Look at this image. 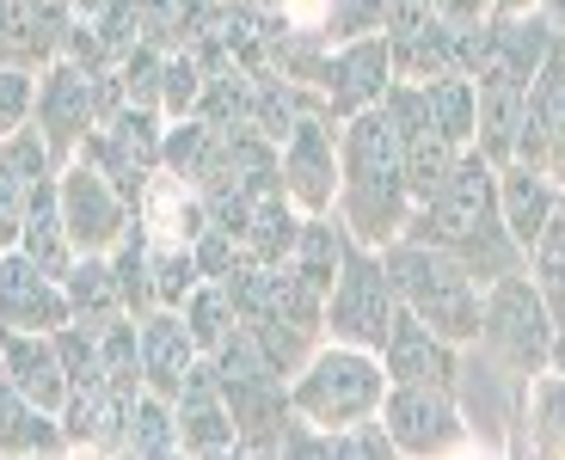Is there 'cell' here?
<instances>
[{
  "label": "cell",
  "instance_id": "34",
  "mask_svg": "<svg viewBox=\"0 0 565 460\" xmlns=\"http://www.w3.org/2000/svg\"><path fill=\"white\" fill-rule=\"evenodd\" d=\"M179 454H191V460L234 454V411H227V399L179 405Z\"/></svg>",
  "mask_w": 565,
  "mask_h": 460
},
{
  "label": "cell",
  "instance_id": "40",
  "mask_svg": "<svg viewBox=\"0 0 565 460\" xmlns=\"http://www.w3.org/2000/svg\"><path fill=\"white\" fill-rule=\"evenodd\" d=\"M99 375L124 393H141V344H136V320H111L99 325Z\"/></svg>",
  "mask_w": 565,
  "mask_h": 460
},
{
  "label": "cell",
  "instance_id": "2",
  "mask_svg": "<svg viewBox=\"0 0 565 460\" xmlns=\"http://www.w3.org/2000/svg\"><path fill=\"white\" fill-rule=\"evenodd\" d=\"M412 184H406V160H399L394 124L382 105L344 117L339 124V196L332 215L351 227V239L363 246H394L412 222Z\"/></svg>",
  "mask_w": 565,
  "mask_h": 460
},
{
  "label": "cell",
  "instance_id": "7",
  "mask_svg": "<svg viewBox=\"0 0 565 460\" xmlns=\"http://www.w3.org/2000/svg\"><path fill=\"white\" fill-rule=\"evenodd\" d=\"M160 136H167V117L148 111V105H124L111 124H93V129H86L81 148H74V160L99 167L105 179L117 184V196L136 210L141 191H148V179L160 172Z\"/></svg>",
  "mask_w": 565,
  "mask_h": 460
},
{
  "label": "cell",
  "instance_id": "49",
  "mask_svg": "<svg viewBox=\"0 0 565 460\" xmlns=\"http://www.w3.org/2000/svg\"><path fill=\"white\" fill-rule=\"evenodd\" d=\"M535 7H541V13H547V19H553V25H559V31H565V0H535Z\"/></svg>",
  "mask_w": 565,
  "mask_h": 460
},
{
  "label": "cell",
  "instance_id": "16",
  "mask_svg": "<svg viewBox=\"0 0 565 460\" xmlns=\"http://www.w3.org/2000/svg\"><path fill=\"white\" fill-rule=\"evenodd\" d=\"M0 325L7 332H56V325H68L62 277L38 270L19 246H7V258H0Z\"/></svg>",
  "mask_w": 565,
  "mask_h": 460
},
{
  "label": "cell",
  "instance_id": "52",
  "mask_svg": "<svg viewBox=\"0 0 565 460\" xmlns=\"http://www.w3.org/2000/svg\"><path fill=\"white\" fill-rule=\"evenodd\" d=\"M0 344H7V325H0Z\"/></svg>",
  "mask_w": 565,
  "mask_h": 460
},
{
  "label": "cell",
  "instance_id": "30",
  "mask_svg": "<svg viewBox=\"0 0 565 460\" xmlns=\"http://www.w3.org/2000/svg\"><path fill=\"white\" fill-rule=\"evenodd\" d=\"M124 454H129V460H172V454H179V405L141 387L136 405H129Z\"/></svg>",
  "mask_w": 565,
  "mask_h": 460
},
{
  "label": "cell",
  "instance_id": "31",
  "mask_svg": "<svg viewBox=\"0 0 565 460\" xmlns=\"http://www.w3.org/2000/svg\"><path fill=\"white\" fill-rule=\"evenodd\" d=\"M418 93L443 136L455 148H473V129H480V93H473V81L467 74H443V81H418Z\"/></svg>",
  "mask_w": 565,
  "mask_h": 460
},
{
  "label": "cell",
  "instance_id": "25",
  "mask_svg": "<svg viewBox=\"0 0 565 460\" xmlns=\"http://www.w3.org/2000/svg\"><path fill=\"white\" fill-rule=\"evenodd\" d=\"M510 454H565V375L541 368L523 387V418H516V442Z\"/></svg>",
  "mask_w": 565,
  "mask_h": 460
},
{
  "label": "cell",
  "instance_id": "50",
  "mask_svg": "<svg viewBox=\"0 0 565 460\" xmlns=\"http://www.w3.org/2000/svg\"><path fill=\"white\" fill-rule=\"evenodd\" d=\"M111 0H74V19H93V13H105Z\"/></svg>",
  "mask_w": 565,
  "mask_h": 460
},
{
  "label": "cell",
  "instance_id": "42",
  "mask_svg": "<svg viewBox=\"0 0 565 460\" xmlns=\"http://www.w3.org/2000/svg\"><path fill=\"white\" fill-rule=\"evenodd\" d=\"M203 56L198 50H167V86H160V117H191L203 93Z\"/></svg>",
  "mask_w": 565,
  "mask_h": 460
},
{
  "label": "cell",
  "instance_id": "14",
  "mask_svg": "<svg viewBox=\"0 0 565 460\" xmlns=\"http://www.w3.org/2000/svg\"><path fill=\"white\" fill-rule=\"evenodd\" d=\"M523 167L547 172L565 184V38L547 50L541 74L529 81V105H523V129H516V153Z\"/></svg>",
  "mask_w": 565,
  "mask_h": 460
},
{
  "label": "cell",
  "instance_id": "3",
  "mask_svg": "<svg viewBox=\"0 0 565 460\" xmlns=\"http://www.w3.org/2000/svg\"><path fill=\"white\" fill-rule=\"evenodd\" d=\"M382 258H387V277H394V295L406 313H418L449 344H473L480 338L486 289L473 282V270L455 252L424 246V239H394V246H382Z\"/></svg>",
  "mask_w": 565,
  "mask_h": 460
},
{
  "label": "cell",
  "instance_id": "10",
  "mask_svg": "<svg viewBox=\"0 0 565 460\" xmlns=\"http://www.w3.org/2000/svg\"><path fill=\"white\" fill-rule=\"evenodd\" d=\"M382 111H387V124H394L399 160H406L412 203H430V191L449 179V167H455V153H461V148L437 129V117H430V105H424L418 81H394V86H387Z\"/></svg>",
  "mask_w": 565,
  "mask_h": 460
},
{
  "label": "cell",
  "instance_id": "28",
  "mask_svg": "<svg viewBox=\"0 0 565 460\" xmlns=\"http://www.w3.org/2000/svg\"><path fill=\"white\" fill-rule=\"evenodd\" d=\"M62 295H68V320L81 325H111L124 320V289H117V270H111V252H81L62 277Z\"/></svg>",
  "mask_w": 565,
  "mask_h": 460
},
{
  "label": "cell",
  "instance_id": "9",
  "mask_svg": "<svg viewBox=\"0 0 565 460\" xmlns=\"http://www.w3.org/2000/svg\"><path fill=\"white\" fill-rule=\"evenodd\" d=\"M394 86V50H387V31H369L351 43H326L320 74H313V93L332 117H356L369 105H382V93Z\"/></svg>",
  "mask_w": 565,
  "mask_h": 460
},
{
  "label": "cell",
  "instance_id": "23",
  "mask_svg": "<svg viewBox=\"0 0 565 460\" xmlns=\"http://www.w3.org/2000/svg\"><path fill=\"white\" fill-rule=\"evenodd\" d=\"M136 222L148 227L154 246H191V239L210 227V210H203V191L191 179H172V172H154L148 191L136 203Z\"/></svg>",
  "mask_w": 565,
  "mask_h": 460
},
{
  "label": "cell",
  "instance_id": "12",
  "mask_svg": "<svg viewBox=\"0 0 565 460\" xmlns=\"http://www.w3.org/2000/svg\"><path fill=\"white\" fill-rule=\"evenodd\" d=\"M93 124H99V117H93V74H86L81 62H68V56L43 62L38 68V105H31V129L43 136L56 172L74 160V148H81V136Z\"/></svg>",
  "mask_w": 565,
  "mask_h": 460
},
{
  "label": "cell",
  "instance_id": "46",
  "mask_svg": "<svg viewBox=\"0 0 565 460\" xmlns=\"http://www.w3.org/2000/svg\"><path fill=\"white\" fill-rule=\"evenodd\" d=\"M191 252H198V265H203V277H234L241 265H253L246 258V239L241 234H227V227H203L198 239H191Z\"/></svg>",
  "mask_w": 565,
  "mask_h": 460
},
{
  "label": "cell",
  "instance_id": "51",
  "mask_svg": "<svg viewBox=\"0 0 565 460\" xmlns=\"http://www.w3.org/2000/svg\"><path fill=\"white\" fill-rule=\"evenodd\" d=\"M50 13H62V19H74V0H43Z\"/></svg>",
  "mask_w": 565,
  "mask_h": 460
},
{
  "label": "cell",
  "instance_id": "8",
  "mask_svg": "<svg viewBox=\"0 0 565 460\" xmlns=\"http://www.w3.org/2000/svg\"><path fill=\"white\" fill-rule=\"evenodd\" d=\"M382 424H387L399 454H461V448H473V430H467V418H461L455 387L399 381L382 399Z\"/></svg>",
  "mask_w": 565,
  "mask_h": 460
},
{
  "label": "cell",
  "instance_id": "35",
  "mask_svg": "<svg viewBox=\"0 0 565 460\" xmlns=\"http://www.w3.org/2000/svg\"><path fill=\"white\" fill-rule=\"evenodd\" d=\"M184 325H191V338H198V350L203 356H210L215 344H222L227 332H234V325H241V307H234V289H227L222 277H203L198 289L184 295Z\"/></svg>",
  "mask_w": 565,
  "mask_h": 460
},
{
  "label": "cell",
  "instance_id": "13",
  "mask_svg": "<svg viewBox=\"0 0 565 460\" xmlns=\"http://www.w3.org/2000/svg\"><path fill=\"white\" fill-rule=\"evenodd\" d=\"M56 196H62V222H68L81 252H111L129 234V222H136V210L117 196V184L99 167H86V160H68L56 172Z\"/></svg>",
  "mask_w": 565,
  "mask_h": 460
},
{
  "label": "cell",
  "instance_id": "27",
  "mask_svg": "<svg viewBox=\"0 0 565 460\" xmlns=\"http://www.w3.org/2000/svg\"><path fill=\"white\" fill-rule=\"evenodd\" d=\"M19 252H25L38 270H50V277H68V265L81 258V246H74L68 222H62L56 179H43L38 196H31V215H25V227H19Z\"/></svg>",
  "mask_w": 565,
  "mask_h": 460
},
{
  "label": "cell",
  "instance_id": "11",
  "mask_svg": "<svg viewBox=\"0 0 565 460\" xmlns=\"http://www.w3.org/2000/svg\"><path fill=\"white\" fill-rule=\"evenodd\" d=\"M282 160V191L301 215H326L339 196V117L308 111L289 136L277 141Z\"/></svg>",
  "mask_w": 565,
  "mask_h": 460
},
{
  "label": "cell",
  "instance_id": "5",
  "mask_svg": "<svg viewBox=\"0 0 565 460\" xmlns=\"http://www.w3.org/2000/svg\"><path fill=\"white\" fill-rule=\"evenodd\" d=\"M480 356H492L504 375L516 381H535L547 368V350H553V313L541 301L535 277L529 270H510L486 289V307H480V338H473Z\"/></svg>",
  "mask_w": 565,
  "mask_h": 460
},
{
  "label": "cell",
  "instance_id": "45",
  "mask_svg": "<svg viewBox=\"0 0 565 460\" xmlns=\"http://www.w3.org/2000/svg\"><path fill=\"white\" fill-rule=\"evenodd\" d=\"M31 105H38V68H7L0 62V141L31 124Z\"/></svg>",
  "mask_w": 565,
  "mask_h": 460
},
{
  "label": "cell",
  "instance_id": "26",
  "mask_svg": "<svg viewBox=\"0 0 565 460\" xmlns=\"http://www.w3.org/2000/svg\"><path fill=\"white\" fill-rule=\"evenodd\" d=\"M0 454H68V430L56 411L31 405L0 368Z\"/></svg>",
  "mask_w": 565,
  "mask_h": 460
},
{
  "label": "cell",
  "instance_id": "43",
  "mask_svg": "<svg viewBox=\"0 0 565 460\" xmlns=\"http://www.w3.org/2000/svg\"><path fill=\"white\" fill-rule=\"evenodd\" d=\"M117 74H124L129 105H148V111H160V86H167V50H160V43H136V50L117 62Z\"/></svg>",
  "mask_w": 565,
  "mask_h": 460
},
{
  "label": "cell",
  "instance_id": "47",
  "mask_svg": "<svg viewBox=\"0 0 565 460\" xmlns=\"http://www.w3.org/2000/svg\"><path fill=\"white\" fill-rule=\"evenodd\" d=\"M443 25H486L498 13V0H430Z\"/></svg>",
  "mask_w": 565,
  "mask_h": 460
},
{
  "label": "cell",
  "instance_id": "18",
  "mask_svg": "<svg viewBox=\"0 0 565 460\" xmlns=\"http://www.w3.org/2000/svg\"><path fill=\"white\" fill-rule=\"evenodd\" d=\"M43 179H56V160H50L38 129L25 124L0 141V246H19V227H25Z\"/></svg>",
  "mask_w": 565,
  "mask_h": 460
},
{
  "label": "cell",
  "instance_id": "17",
  "mask_svg": "<svg viewBox=\"0 0 565 460\" xmlns=\"http://www.w3.org/2000/svg\"><path fill=\"white\" fill-rule=\"evenodd\" d=\"M222 399L234 411V454H282V430L296 418L289 381H222Z\"/></svg>",
  "mask_w": 565,
  "mask_h": 460
},
{
  "label": "cell",
  "instance_id": "29",
  "mask_svg": "<svg viewBox=\"0 0 565 460\" xmlns=\"http://www.w3.org/2000/svg\"><path fill=\"white\" fill-rule=\"evenodd\" d=\"M344 252H351V227L339 222V215H301V234H296V252H289V270H296L301 282H313V289H332V277H339Z\"/></svg>",
  "mask_w": 565,
  "mask_h": 460
},
{
  "label": "cell",
  "instance_id": "53",
  "mask_svg": "<svg viewBox=\"0 0 565 460\" xmlns=\"http://www.w3.org/2000/svg\"><path fill=\"white\" fill-rule=\"evenodd\" d=\"M0 258H7V246H0Z\"/></svg>",
  "mask_w": 565,
  "mask_h": 460
},
{
  "label": "cell",
  "instance_id": "24",
  "mask_svg": "<svg viewBox=\"0 0 565 460\" xmlns=\"http://www.w3.org/2000/svg\"><path fill=\"white\" fill-rule=\"evenodd\" d=\"M68 19L50 13L43 0H0V62L7 68H43L56 62Z\"/></svg>",
  "mask_w": 565,
  "mask_h": 460
},
{
  "label": "cell",
  "instance_id": "20",
  "mask_svg": "<svg viewBox=\"0 0 565 460\" xmlns=\"http://www.w3.org/2000/svg\"><path fill=\"white\" fill-rule=\"evenodd\" d=\"M498 210H504L510 239H516L523 258H529L541 227L565 210V184L547 179V172H535V167H523V160H504V167H498Z\"/></svg>",
  "mask_w": 565,
  "mask_h": 460
},
{
  "label": "cell",
  "instance_id": "1",
  "mask_svg": "<svg viewBox=\"0 0 565 460\" xmlns=\"http://www.w3.org/2000/svg\"><path fill=\"white\" fill-rule=\"evenodd\" d=\"M399 239H424V246H443L455 252L480 289H492L498 277L510 270H529L523 246L510 239L504 210H498V167L486 160L480 148H461L455 153L449 179L430 191V203H418Z\"/></svg>",
  "mask_w": 565,
  "mask_h": 460
},
{
  "label": "cell",
  "instance_id": "41",
  "mask_svg": "<svg viewBox=\"0 0 565 460\" xmlns=\"http://www.w3.org/2000/svg\"><path fill=\"white\" fill-rule=\"evenodd\" d=\"M369 31H387V0H326L320 7V38L326 43H351Z\"/></svg>",
  "mask_w": 565,
  "mask_h": 460
},
{
  "label": "cell",
  "instance_id": "4",
  "mask_svg": "<svg viewBox=\"0 0 565 460\" xmlns=\"http://www.w3.org/2000/svg\"><path fill=\"white\" fill-rule=\"evenodd\" d=\"M382 399H387L382 356H375V350H356V344H332V338L289 375L296 418L320 424V430H344V424H356V418H375Z\"/></svg>",
  "mask_w": 565,
  "mask_h": 460
},
{
  "label": "cell",
  "instance_id": "37",
  "mask_svg": "<svg viewBox=\"0 0 565 460\" xmlns=\"http://www.w3.org/2000/svg\"><path fill=\"white\" fill-rule=\"evenodd\" d=\"M111 270H117V289H124V313L141 320L154 313V277H148V227L129 222V234L111 246Z\"/></svg>",
  "mask_w": 565,
  "mask_h": 460
},
{
  "label": "cell",
  "instance_id": "21",
  "mask_svg": "<svg viewBox=\"0 0 565 460\" xmlns=\"http://www.w3.org/2000/svg\"><path fill=\"white\" fill-rule=\"evenodd\" d=\"M473 93H480V129H473V148H480L492 167H504L510 153H516L529 81L523 74H510V68H498V62H486V68L473 74Z\"/></svg>",
  "mask_w": 565,
  "mask_h": 460
},
{
  "label": "cell",
  "instance_id": "38",
  "mask_svg": "<svg viewBox=\"0 0 565 460\" xmlns=\"http://www.w3.org/2000/svg\"><path fill=\"white\" fill-rule=\"evenodd\" d=\"M529 277H535L553 325H565V210L553 215V222L541 227V239L529 246Z\"/></svg>",
  "mask_w": 565,
  "mask_h": 460
},
{
  "label": "cell",
  "instance_id": "32",
  "mask_svg": "<svg viewBox=\"0 0 565 460\" xmlns=\"http://www.w3.org/2000/svg\"><path fill=\"white\" fill-rule=\"evenodd\" d=\"M215 141H222V129L203 124L198 111L191 117H167V136H160V172H172V179H203V167H210Z\"/></svg>",
  "mask_w": 565,
  "mask_h": 460
},
{
  "label": "cell",
  "instance_id": "44",
  "mask_svg": "<svg viewBox=\"0 0 565 460\" xmlns=\"http://www.w3.org/2000/svg\"><path fill=\"white\" fill-rule=\"evenodd\" d=\"M387 454H399V448H394V436H387L382 411L332 430V460H387Z\"/></svg>",
  "mask_w": 565,
  "mask_h": 460
},
{
  "label": "cell",
  "instance_id": "6",
  "mask_svg": "<svg viewBox=\"0 0 565 460\" xmlns=\"http://www.w3.org/2000/svg\"><path fill=\"white\" fill-rule=\"evenodd\" d=\"M394 313H399V295H394V277H387L382 246L351 239L339 277L326 289V338L382 356V338H387V325H394Z\"/></svg>",
  "mask_w": 565,
  "mask_h": 460
},
{
  "label": "cell",
  "instance_id": "22",
  "mask_svg": "<svg viewBox=\"0 0 565 460\" xmlns=\"http://www.w3.org/2000/svg\"><path fill=\"white\" fill-rule=\"evenodd\" d=\"M0 368H7V381H13L31 405H43V411L62 418V405H68V368H62L56 332H7Z\"/></svg>",
  "mask_w": 565,
  "mask_h": 460
},
{
  "label": "cell",
  "instance_id": "36",
  "mask_svg": "<svg viewBox=\"0 0 565 460\" xmlns=\"http://www.w3.org/2000/svg\"><path fill=\"white\" fill-rule=\"evenodd\" d=\"M246 105H253V68L227 62V68L203 74V93H198V117H203V124L234 129V124H246Z\"/></svg>",
  "mask_w": 565,
  "mask_h": 460
},
{
  "label": "cell",
  "instance_id": "48",
  "mask_svg": "<svg viewBox=\"0 0 565 460\" xmlns=\"http://www.w3.org/2000/svg\"><path fill=\"white\" fill-rule=\"evenodd\" d=\"M547 368L565 375V325H553V350H547Z\"/></svg>",
  "mask_w": 565,
  "mask_h": 460
},
{
  "label": "cell",
  "instance_id": "15",
  "mask_svg": "<svg viewBox=\"0 0 565 460\" xmlns=\"http://www.w3.org/2000/svg\"><path fill=\"white\" fill-rule=\"evenodd\" d=\"M382 368H387V387H399V381L455 387V375H461V344H449V338L430 332L418 313L399 307L394 325H387V338H382Z\"/></svg>",
  "mask_w": 565,
  "mask_h": 460
},
{
  "label": "cell",
  "instance_id": "33",
  "mask_svg": "<svg viewBox=\"0 0 565 460\" xmlns=\"http://www.w3.org/2000/svg\"><path fill=\"white\" fill-rule=\"evenodd\" d=\"M296 234H301V210L289 196H270V203L253 210V222H246V258L253 265H289Z\"/></svg>",
  "mask_w": 565,
  "mask_h": 460
},
{
  "label": "cell",
  "instance_id": "39",
  "mask_svg": "<svg viewBox=\"0 0 565 460\" xmlns=\"http://www.w3.org/2000/svg\"><path fill=\"white\" fill-rule=\"evenodd\" d=\"M148 277H154V307H184V295L203 282V265L191 246H154L148 239Z\"/></svg>",
  "mask_w": 565,
  "mask_h": 460
},
{
  "label": "cell",
  "instance_id": "19",
  "mask_svg": "<svg viewBox=\"0 0 565 460\" xmlns=\"http://www.w3.org/2000/svg\"><path fill=\"white\" fill-rule=\"evenodd\" d=\"M136 344H141V387L160 393V399H179V381L184 368L198 363L203 350L191 338L179 307H154V313H141L136 320Z\"/></svg>",
  "mask_w": 565,
  "mask_h": 460
}]
</instances>
